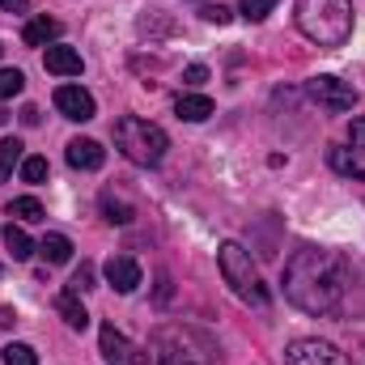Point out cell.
Returning a JSON list of instances; mask_svg holds the SVG:
<instances>
[{"instance_id":"1","label":"cell","mask_w":365,"mask_h":365,"mask_svg":"<svg viewBox=\"0 0 365 365\" xmlns=\"http://www.w3.org/2000/svg\"><path fill=\"white\" fill-rule=\"evenodd\" d=\"M349 293V264L336 251L302 247L284 264V297L302 314H331Z\"/></svg>"},{"instance_id":"2","label":"cell","mask_w":365,"mask_h":365,"mask_svg":"<svg viewBox=\"0 0 365 365\" xmlns=\"http://www.w3.org/2000/svg\"><path fill=\"white\" fill-rule=\"evenodd\" d=\"M353 26L357 17L349 0H297V30L319 47H344Z\"/></svg>"},{"instance_id":"3","label":"cell","mask_w":365,"mask_h":365,"mask_svg":"<svg viewBox=\"0 0 365 365\" xmlns=\"http://www.w3.org/2000/svg\"><path fill=\"white\" fill-rule=\"evenodd\" d=\"M217 340L200 327L170 323L153 336V365H217Z\"/></svg>"},{"instance_id":"4","label":"cell","mask_w":365,"mask_h":365,"mask_svg":"<svg viewBox=\"0 0 365 365\" xmlns=\"http://www.w3.org/2000/svg\"><path fill=\"white\" fill-rule=\"evenodd\" d=\"M115 149H119L132 166H158V162L166 158L170 140H166V132H162L158 123L136 119V115H123V119L115 123Z\"/></svg>"},{"instance_id":"5","label":"cell","mask_w":365,"mask_h":365,"mask_svg":"<svg viewBox=\"0 0 365 365\" xmlns=\"http://www.w3.org/2000/svg\"><path fill=\"white\" fill-rule=\"evenodd\" d=\"M217 264H221V276H225V284L247 302V306H268L272 302V293H268V284H264V276L259 268L251 264V251H242L238 242H225L221 251H217Z\"/></svg>"},{"instance_id":"6","label":"cell","mask_w":365,"mask_h":365,"mask_svg":"<svg viewBox=\"0 0 365 365\" xmlns=\"http://www.w3.org/2000/svg\"><path fill=\"white\" fill-rule=\"evenodd\" d=\"M98 349H102L106 365H153V357H149L140 344H132L115 323H102V331H98Z\"/></svg>"},{"instance_id":"7","label":"cell","mask_w":365,"mask_h":365,"mask_svg":"<svg viewBox=\"0 0 365 365\" xmlns=\"http://www.w3.org/2000/svg\"><path fill=\"white\" fill-rule=\"evenodd\" d=\"M306 93H310V102H319L327 115H344V110L357 106V90H353L349 81H340V77H314V81H306Z\"/></svg>"},{"instance_id":"8","label":"cell","mask_w":365,"mask_h":365,"mask_svg":"<svg viewBox=\"0 0 365 365\" xmlns=\"http://www.w3.org/2000/svg\"><path fill=\"white\" fill-rule=\"evenodd\" d=\"M284 365H349V361H344V353L336 344L306 336V340H293L284 349Z\"/></svg>"},{"instance_id":"9","label":"cell","mask_w":365,"mask_h":365,"mask_svg":"<svg viewBox=\"0 0 365 365\" xmlns=\"http://www.w3.org/2000/svg\"><path fill=\"white\" fill-rule=\"evenodd\" d=\"M56 110L64 115V119H73V123H86L98 115V106H93V98L81 86H60L56 90Z\"/></svg>"},{"instance_id":"10","label":"cell","mask_w":365,"mask_h":365,"mask_svg":"<svg viewBox=\"0 0 365 365\" xmlns=\"http://www.w3.org/2000/svg\"><path fill=\"white\" fill-rule=\"evenodd\" d=\"M106 284L115 289V293H132L136 284H140V264L136 259H128V255H115V259H106Z\"/></svg>"},{"instance_id":"11","label":"cell","mask_w":365,"mask_h":365,"mask_svg":"<svg viewBox=\"0 0 365 365\" xmlns=\"http://www.w3.org/2000/svg\"><path fill=\"white\" fill-rule=\"evenodd\" d=\"M64 158H68L73 170H98L106 162V149L98 140H90V136H77V140H68V153Z\"/></svg>"},{"instance_id":"12","label":"cell","mask_w":365,"mask_h":365,"mask_svg":"<svg viewBox=\"0 0 365 365\" xmlns=\"http://www.w3.org/2000/svg\"><path fill=\"white\" fill-rule=\"evenodd\" d=\"M43 64H47V73H56V77H81V51H73V47H60V43H51L47 51H43Z\"/></svg>"},{"instance_id":"13","label":"cell","mask_w":365,"mask_h":365,"mask_svg":"<svg viewBox=\"0 0 365 365\" xmlns=\"http://www.w3.org/2000/svg\"><path fill=\"white\" fill-rule=\"evenodd\" d=\"M21 38H26V47H51L56 38H60V21L56 17H30L26 21V30H21Z\"/></svg>"},{"instance_id":"14","label":"cell","mask_w":365,"mask_h":365,"mask_svg":"<svg viewBox=\"0 0 365 365\" xmlns=\"http://www.w3.org/2000/svg\"><path fill=\"white\" fill-rule=\"evenodd\" d=\"M175 115L187 119V123H204V119L212 115V98H204V93H179Z\"/></svg>"},{"instance_id":"15","label":"cell","mask_w":365,"mask_h":365,"mask_svg":"<svg viewBox=\"0 0 365 365\" xmlns=\"http://www.w3.org/2000/svg\"><path fill=\"white\" fill-rule=\"evenodd\" d=\"M56 310H60V319H64L73 331H86V327H90V314H86V306H81L77 293H60V297H56Z\"/></svg>"},{"instance_id":"16","label":"cell","mask_w":365,"mask_h":365,"mask_svg":"<svg viewBox=\"0 0 365 365\" xmlns=\"http://www.w3.org/2000/svg\"><path fill=\"white\" fill-rule=\"evenodd\" d=\"M349 166H353V179H365V119H353L349 128Z\"/></svg>"},{"instance_id":"17","label":"cell","mask_w":365,"mask_h":365,"mask_svg":"<svg viewBox=\"0 0 365 365\" xmlns=\"http://www.w3.org/2000/svg\"><path fill=\"white\" fill-rule=\"evenodd\" d=\"M0 238H4V251H9L17 264L34 255V242H30V234H26L21 225H4V230H0Z\"/></svg>"},{"instance_id":"18","label":"cell","mask_w":365,"mask_h":365,"mask_svg":"<svg viewBox=\"0 0 365 365\" xmlns=\"http://www.w3.org/2000/svg\"><path fill=\"white\" fill-rule=\"evenodd\" d=\"M38 255H43L47 264H68V259H73V242H68L64 234H43Z\"/></svg>"},{"instance_id":"19","label":"cell","mask_w":365,"mask_h":365,"mask_svg":"<svg viewBox=\"0 0 365 365\" xmlns=\"http://www.w3.org/2000/svg\"><path fill=\"white\" fill-rule=\"evenodd\" d=\"M21 149H26V145H21L17 136H4V140H0V182H9V175L26 162V153H21Z\"/></svg>"},{"instance_id":"20","label":"cell","mask_w":365,"mask_h":365,"mask_svg":"<svg viewBox=\"0 0 365 365\" xmlns=\"http://www.w3.org/2000/svg\"><path fill=\"white\" fill-rule=\"evenodd\" d=\"M98 204H102V212H106V221H110V225H128V221L136 217V208H132L128 200H119L115 191H102V200H98Z\"/></svg>"},{"instance_id":"21","label":"cell","mask_w":365,"mask_h":365,"mask_svg":"<svg viewBox=\"0 0 365 365\" xmlns=\"http://www.w3.org/2000/svg\"><path fill=\"white\" fill-rule=\"evenodd\" d=\"M9 217H17V221H43L47 212H43V204H38L34 195H21V200L9 204Z\"/></svg>"},{"instance_id":"22","label":"cell","mask_w":365,"mask_h":365,"mask_svg":"<svg viewBox=\"0 0 365 365\" xmlns=\"http://www.w3.org/2000/svg\"><path fill=\"white\" fill-rule=\"evenodd\" d=\"M0 353H4V365H38V353H34L30 344H17V340L4 344Z\"/></svg>"},{"instance_id":"23","label":"cell","mask_w":365,"mask_h":365,"mask_svg":"<svg viewBox=\"0 0 365 365\" xmlns=\"http://www.w3.org/2000/svg\"><path fill=\"white\" fill-rule=\"evenodd\" d=\"M272 9H276V0H242V4H238V13H242L247 21H264Z\"/></svg>"},{"instance_id":"24","label":"cell","mask_w":365,"mask_h":365,"mask_svg":"<svg viewBox=\"0 0 365 365\" xmlns=\"http://www.w3.org/2000/svg\"><path fill=\"white\" fill-rule=\"evenodd\" d=\"M90 289H98V284H93V264H81V268L73 272V280H68V293L81 297V293H90Z\"/></svg>"},{"instance_id":"25","label":"cell","mask_w":365,"mask_h":365,"mask_svg":"<svg viewBox=\"0 0 365 365\" xmlns=\"http://www.w3.org/2000/svg\"><path fill=\"white\" fill-rule=\"evenodd\" d=\"M17 170H21V179L26 182H43L47 179V158H26Z\"/></svg>"},{"instance_id":"26","label":"cell","mask_w":365,"mask_h":365,"mask_svg":"<svg viewBox=\"0 0 365 365\" xmlns=\"http://www.w3.org/2000/svg\"><path fill=\"white\" fill-rule=\"evenodd\" d=\"M26 86V77L17 73V68H0V98H13V93H21Z\"/></svg>"},{"instance_id":"27","label":"cell","mask_w":365,"mask_h":365,"mask_svg":"<svg viewBox=\"0 0 365 365\" xmlns=\"http://www.w3.org/2000/svg\"><path fill=\"white\" fill-rule=\"evenodd\" d=\"M200 13H204V21H217V26H225V21H230V17H234V13H230V9H225V4H204V9H200Z\"/></svg>"},{"instance_id":"28","label":"cell","mask_w":365,"mask_h":365,"mask_svg":"<svg viewBox=\"0 0 365 365\" xmlns=\"http://www.w3.org/2000/svg\"><path fill=\"white\" fill-rule=\"evenodd\" d=\"M182 81H187V86H204V81H208V68H204V64H191V68L182 73Z\"/></svg>"},{"instance_id":"29","label":"cell","mask_w":365,"mask_h":365,"mask_svg":"<svg viewBox=\"0 0 365 365\" xmlns=\"http://www.w3.org/2000/svg\"><path fill=\"white\" fill-rule=\"evenodd\" d=\"M26 4H30V0H0L4 13H26Z\"/></svg>"},{"instance_id":"30","label":"cell","mask_w":365,"mask_h":365,"mask_svg":"<svg viewBox=\"0 0 365 365\" xmlns=\"http://www.w3.org/2000/svg\"><path fill=\"white\" fill-rule=\"evenodd\" d=\"M21 123L34 128V123H38V106H26V110H21Z\"/></svg>"},{"instance_id":"31","label":"cell","mask_w":365,"mask_h":365,"mask_svg":"<svg viewBox=\"0 0 365 365\" xmlns=\"http://www.w3.org/2000/svg\"><path fill=\"white\" fill-rule=\"evenodd\" d=\"M17 323V314H13V306H0V327H13Z\"/></svg>"},{"instance_id":"32","label":"cell","mask_w":365,"mask_h":365,"mask_svg":"<svg viewBox=\"0 0 365 365\" xmlns=\"http://www.w3.org/2000/svg\"><path fill=\"white\" fill-rule=\"evenodd\" d=\"M0 51H4V47H0Z\"/></svg>"}]
</instances>
